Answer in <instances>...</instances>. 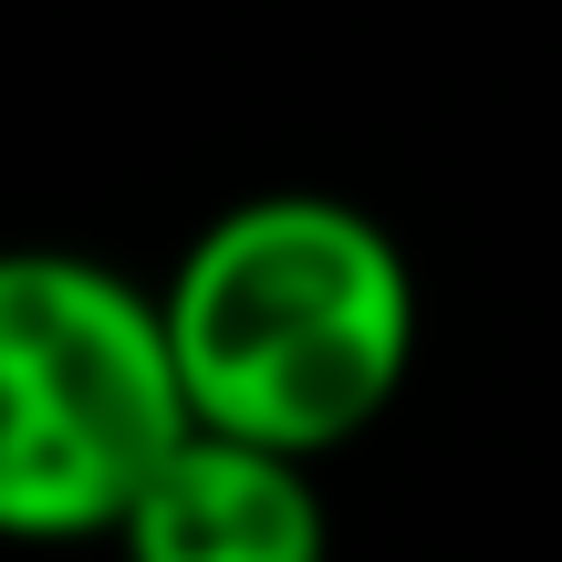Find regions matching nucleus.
<instances>
[{
    "mask_svg": "<svg viewBox=\"0 0 562 562\" xmlns=\"http://www.w3.org/2000/svg\"><path fill=\"white\" fill-rule=\"evenodd\" d=\"M385 302H417V292H406L396 240L364 209H334V199L229 209L188 250V271L167 281V334H178V364H188V406L209 417L229 385H250L292 344L334 334L355 313H385Z\"/></svg>",
    "mask_w": 562,
    "mask_h": 562,
    "instance_id": "f257e3e1",
    "label": "nucleus"
},
{
    "mask_svg": "<svg viewBox=\"0 0 562 562\" xmlns=\"http://www.w3.org/2000/svg\"><path fill=\"white\" fill-rule=\"evenodd\" d=\"M125 562H323V501L292 448L188 427L115 521Z\"/></svg>",
    "mask_w": 562,
    "mask_h": 562,
    "instance_id": "f03ea898",
    "label": "nucleus"
},
{
    "mask_svg": "<svg viewBox=\"0 0 562 562\" xmlns=\"http://www.w3.org/2000/svg\"><path fill=\"white\" fill-rule=\"evenodd\" d=\"M125 521V480L94 438L53 406L21 323L0 313V531L11 542H83Z\"/></svg>",
    "mask_w": 562,
    "mask_h": 562,
    "instance_id": "7ed1b4c3",
    "label": "nucleus"
}]
</instances>
